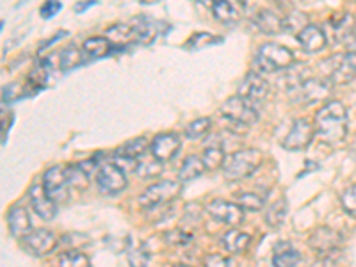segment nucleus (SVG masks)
<instances>
[{"label":"nucleus","mask_w":356,"mask_h":267,"mask_svg":"<svg viewBox=\"0 0 356 267\" xmlns=\"http://www.w3.org/2000/svg\"><path fill=\"white\" fill-rule=\"evenodd\" d=\"M205 267H235V266L234 262H232V259H227V257L214 253V255H209L205 259Z\"/></svg>","instance_id":"37998d69"},{"label":"nucleus","mask_w":356,"mask_h":267,"mask_svg":"<svg viewBox=\"0 0 356 267\" xmlns=\"http://www.w3.org/2000/svg\"><path fill=\"white\" fill-rule=\"evenodd\" d=\"M348 50H349V52L356 54V33H355V36H353L351 40L348 41Z\"/></svg>","instance_id":"49530a36"},{"label":"nucleus","mask_w":356,"mask_h":267,"mask_svg":"<svg viewBox=\"0 0 356 267\" xmlns=\"http://www.w3.org/2000/svg\"><path fill=\"white\" fill-rule=\"evenodd\" d=\"M308 25V18L305 13L298 11V9H292L291 13H289L287 17L284 18V27H285V33H292V34H298L303 31L305 27Z\"/></svg>","instance_id":"2f4dec72"},{"label":"nucleus","mask_w":356,"mask_h":267,"mask_svg":"<svg viewBox=\"0 0 356 267\" xmlns=\"http://www.w3.org/2000/svg\"><path fill=\"white\" fill-rule=\"evenodd\" d=\"M82 63V52L75 47H68V49L63 50L59 54V68L63 72H70V70L77 68L79 65Z\"/></svg>","instance_id":"f704fd0d"},{"label":"nucleus","mask_w":356,"mask_h":267,"mask_svg":"<svg viewBox=\"0 0 356 267\" xmlns=\"http://www.w3.org/2000/svg\"><path fill=\"white\" fill-rule=\"evenodd\" d=\"M237 203L243 207L244 211L257 212L260 211L266 203V196H260L257 193H243V195L237 196Z\"/></svg>","instance_id":"c9c22d12"},{"label":"nucleus","mask_w":356,"mask_h":267,"mask_svg":"<svg viewBox=\"0 0 356 267\" xmlns=\"http://www.w3.org/2000/svg\"><path fill=\"white\" fill-rule=\"evenodd\" d=\"M57 267H91V264H89L88 255L77 250H68L59 257Z\"/></svg>","instance_id":"473e14b6"},{"label":"nucleus","mask_w":356,"mask_h":267,"mask_svg":"<svg viewBox=\"0 0 356 267\" xmlns=\"http://www.w3.org/2000/svg\"><path fill=\"white\" fill-rule=\"evenodd\" d=\"M301 255L289 241H282L273 250V266L275 267H296L300 264Z\"/></svg>","instance_id":"412c9836"},{"label":"nucleus","mask_w":356,"mask_h":267,"mask_svg":"<svg viewBox=\"0 0 356 267\" xmlns=\"http://www.w3.org/2000/svg\"><path fill=\"white\" fill-rule=\"evenodd\" d=\"M221 116L234 125L232 132H235V129H246V127L255 125L259 122V111H257V107L251 102L239 97V95L230 97L222 104Z\"/></svg>","instance_id":"39448f33"},{"label":"nucleus","mask_w":356,"mask_h":267,"mask_svg":"<svg viewBox=\"0 0 356 267\" xmlns=\"http://www.w3.org/2000/svg\"><path fill=\"white\" fill-rule=\"evenodd\" d=\"M310 267H333V260L321 259L319 262H316V264H314V266H310Z\"/></svg>","instance_id":"a18cd8bd"},{"label":"nucleus","mask_w":356,"mask_h":267,"mask_svg":"<svg viewBox=\"0 0 356 267\" xmlns=\"http://www.w3.org/2000/svg\"><path fill=\"white\" fill-rule=\"evenodd\" d=\"M82 52L91 57V59H102V57H106L111 52V41L102 36L88 38L82 44Z\"/></svg>","instance_id":"a878e982"},{"label":"nucleus","mask_w":356,"mask_h":267,"mask_svg":"<svg viewBox=\"0 0 356 267\" xmlns=\"http://www.w3.org/2000/svg\"><path fill=\"white\" fill-rule=\"evenodd\" d=\"M296 57L292 50L280 43H264L255 56V68L260 73L284 72L294 66Z\"/></svg>","instance_id":"7ed1b4c3"},{"label":"nucleus","mask_w":356,"mask_h":267,"mask_svg":"<svg viewBox=\"0 0 356 267\" xmlns=\"http://www.w3.org/2000/svg\"><path fill=\"white\" fill-rule=\"evenodd\" d=\"M205 171L207 166L205 162H203V159L198 157V155H189V157L184 161L180 171H178V180H180V182H191V180L202 177Z\"/></svg>","instance_id":"5701e85b"},{"label":"nucleus","mask_w":356,"mask_h":267,"mask_svg":"<svg viewBox=\"0 0 356 267\" xmlns=\"http://www.w3.org/2000/svg\"><path fill=\"white\" fill-rule=\"evenodd\" d=\"M253 24L259 27L260 33L267 34V36H276V34H284V18L276 15L271 9H260L253 17Z\"/></svg>","instance_id":"a211bd4d"},{"label":"nucleus","mask_w":356,"mask_h":267,"mask_svg":"<svg viewBox=\"0 0 356 267\" xmlns=\"http://www.w3.org/2000/svg\"><path fill=\"white\" fill-rule=\"evenodd\" d=\"M25 250L31 251L36 257H44L52 253L57 246V237L54 232L44 230V228H38V230H31L25 237H22Z\"/></svg>","instance_id":"f8f14e48"},{"label":"nucleus","mask_w":356,"mask_h":267,"mask_svg":"<svg viewBox=\"0 0 356 267\" xmlns=\"http://www.w3.org/2000/svg\"><path fill=\"white\" fill-rule=\"evenodd\" d=\"M89 171L82 166V162L79 164H72V166H66V177H68V182L72 187H77L79 191H84L89 187Z\"/></svg>","instance_id":"c756f323"},{"label":"nucleus","mask_w":356,"mask_h":267,"mask_svg":"<svg viewBox=\"0 0 356 267\" xmlns=\"http://www.w3.org/2000/svg\"><path fill=\"white\" fill-rule=\"evenodd\" d=\"M161 0H141V4H157Z\"/></svg>","instance_id":"de8ad7c7"},{"label":"nucleus","mask_w":356,"mask_h":267,"mask_svg":"<svg viewBox=\"0 0 356 267\" xmlns=\"http://www.w3.org/2000/svg\"><path fill=\"white\" fill-rule=\"evenodd\" d=\"M333 82L326 79H305L300 84L289 88V97L298 106H312L328 100L332 95Z\"/></svg>","instance_id":"20e7f679"},{"label":"nucleus","mask_w":356,"mask_h":267,"mask_svg":"<svg viewBox=\"0 0 356 267\" xmlns=\"http://www.w3.org/2000/svg\"><path fill=\"white\" fill-rule=\"evenodd\" d=\"M237 95L243 97L244 100L251 102L253 106H257L259 102L269 97V84L260 77L259 73H248L244 81L241 82Z\"/></svg>","instance_id":"4468645a"},{"label":"nucleus","mask_w":356,"mask_h":267,"mask_svg":"<svg viewBox=\"0 0 356 267\" xmlns=\"http://www.w3.org/2000/svg\"><path fill=\"white\" fill-rule=\"evenodd\" d=\"M207 214L211 216L214 221L228 227H235L244 221V209L235 202H227V200H214L207 205Z\"/></svg>","instance_id":"9b49d317"},{"label":"nucleus","mask_w":356,"mask_h":267,"mask_svg":"<svg viewBox=\"0 0 356 267\" xmlns=\"http://www.w3.org/2000/svg\"><path fill=\"white\" fill-rule=\"evenodd\" d=\"M342 235L330 227H319L310 235V248L321 259L333 260L342 250Z\"/></svg>","instance_id":"0eeeda50"},{"label":"nucleus","mask_w":356,"mask_h":267,"mask_svg":"<svg viewBox=\"0 0 356 267\" xmlns=\"http://www.w3.org/2000/svg\"><path fill=\"white\" fill-rule=\"evenodd\" d=\"M168 243L173 244V246H186L193 241V235L186 234V232H180V230H175V232H168L166 235Z\"/></svg>","instance_id":"ea45409f"},{"label":"nucleus","mask_w":356,"mask_h":267,"mask_svg":"<svg viewBox=\"0 0 356 267\" xmlns=\"http://www.w3.org/2000/svg\"><path fill=\"white\" fill-rule=\"evenodd\" d=\"M8 225H9V232H11L15 237H25L29 232L33 230V222H31V218H29L27 211H25L24 207H20V205H15L9 209Z\"/></svg>","instance_id":"aec40b11"},{"label":"nucleus","mask_w":356,"mask_h":267,"mask_svg":"<svg viewBox=\"0 0 356 267\" xmlns=\"http://www.w3.org/2000/svg\"><path fill=\"white\" fill-rule=\"evenodd\" d=\"M162 164H164V162L155 161L154 168H150V164H146V162H143V164H139V166H138V173L141 175V178L159 177V175H161V171H162Z\"/></svg>","instance_id":"79ce46f5"},{"label":"nucleus","mask_w":356,"mask_h":267,"mask_svg":"<svg viewBox=\"0 0 356 267\" xmlns=\"http://www.w3.org/2000/svg\"><path fill=\"white\" fill-rule=\"evenodd\" d=\"M59 11H61V2H59V0H47V2L41 6L40 15H41V18L49 20V18L56 17Z\"/></svg>","instance_id":"a19ab883"},{"label":"nucleus","mask_w":356,"mask_h":267,"mask_svg":"<svg viewBox=\"0 0 356 267\" xmlns=\"http://www.w3.org/2000/svg\"><path fill=\"white\" fill-rule=\"evenodd\" d=\"M314 138H316V127H314V123L308 122L307 118H298L292 129L285 136L284 141H282V146L289 152L307 150L310 143L314 141Z\"/></svg>","instance_id":"6e6552de"},{"label":"nucleus","mask_w":356,"mask_h":267,"mask_svg":"<svg viewBox=\"0 0 356 267\" xmlns=\"http://www.w3.org/2000/svg\"><path fill=\"white\" fill-rule=\"evenodd\" d=\"M203 162L209 171H214L222 168L225 164V150H222V145H207L205 150H203Z\"/></svg>","instance_id":"7c9ffc66"},{"label":"nucleus","mask_w":356,"mask_h":267,"mask_svg":"<svg viewBox=\"0 0 356 267\" xmlns=\"http://www.w3.org/2000/svg\"><path fill=\"white\" fill-rule=\"evenodd\" d=\"M180 146H182V141H180V136H178V134H157L154 138V141L150 143L152 157L159 162H168L180 152Z\"/></svg>","instance_id":"ddd939ff"},{"label":"nucleus","mask_w":356,"mask_h":267,"mask_svg":"<svg viewBox=\"0 0 356 267\" xmlns=\"http://www.w3.org/2000/svg\"><path fill=\"white\" fill-rule=\"evenodd\" d=\"M70 182L66 177V168L52 166L43 175V189L50 200L56 203H65L70 198Z\"/></svg>","instance_id":"1a4fd4ad"},{"label":"nucleus","mask_w":356,"mask_h":267,"mask_svg":"<svg viewBox=\"0 0 356 267\" xmlns=\"http://www.w3.org/2000/svg\"><path fill=\"white\" fill-rule=\"evenodd\" d=\"M212 15L221 24H232L239 18L237 9L230 0H212Z\"/></svg>","instance_id":"c85d7f7f"},{"label":"nucleus","mask_w":356,"mask_h":267,"mask_svg":"<svg viewBox=\"0 0 356 267\" xmlns=\"http://www.w3.org/2000/svg\"><path fill=\"white\" fill-rule=\"evenodd\" d=\"M175 267H189V266H175Z\"/></svg>","instance_id":"8fccbe9b"},{"label":"nucleus","mask_w":356,"mask_h":267,"mask_svg":"<svg viewBox=\"0 0 356 267\" xmlns=\"http://www.w3.org/2000/svg\"><path fill=\"white\" fill-rule=\"evenodd\" d=\"M195 2H207V0H195Z\"/></svg>","instance_id":"09e8293b"},{"label":"nucleus","mask_w":356,"mask_h":267,"mask_svg":"<svg viewBox=\"0 0 356 267\" xmlns=\"http://www.w3.org/2000/svg\"><path fill=\"white\" fill-rule=\"evenodd\" d=\"M95 4H98V0H84V2H77L73 9H75V13H84L86 9H89Z\"/></svg>","instance_id":"c03bdc74"},{"label":"nucleus","mask_w":356,"mask_h":267,"mask_svg":"<svg viewBox=\"0 0 356 267\" xmlns=\"http://www.w3.org/2000/svg\"><path fill=\"white\" fill-rule=\"evenodd\" d=\"M150 148V143L146 138H136L130 139V141L123 143L120 148L116 150V157L122 159H132V161H138L139 157L146 154V150Z\"/></svg>","instance_id":"b1692460"},{"label":"nucleus","mask_w":356,"mask_h":267,"mask_svg":"<svg viewBox=\"0 0 356 267\" xmlns=\"http://www.w3.org/2000/svg\"><path fill=\"white\" fill-rule=\"evenodd\" d=\"M296 38H298V41H300L301 49L308 54L321 52V50L326 49V43H328V40H326V34H324L323 29L317 27V25H310V24H308L307 27H305L303 31H301V33L298 34Z\"/></svg>","instance_id":"f3484780"},{"label":"nucleus","mask_w":356,"mask_h":267,"mask_svg":"<svg viewBox=\"0 0 356 267\" xmlns=\"http://www.w3.org/2000/svg\"><path fill=\"white\" fill-rule=\"evenodd\" d=\"M340 203H342V209H344L351 218H356V184L355 186H349L348 189L342 193Z\"/></svg>","instance_id":"4c0bfd02"},{"label":"nucleus","mask_w":356,"mask_h":267,"mask_svg":"<svg viewBox=\"0 0 356 267\" xmlns=\"http://www.w3.org/2000/svg\"><path fill=\"white\" fill-rule=\"evenodd\" d=\"M107 40L111 41V44H122L125 47L127 43H132L136 41V36H134V29L130 24H116L113 27L107 29Z\"/></svg>","instance_id":"bb28decb"},{"label":"nucleus","mask_w":356,"mask_h":267,"mask_svg":"<svg viewBox=\"0 0 356 267\" xmlns=\"http://www.w3.org/2000/svg\"><path fill=\"white\" fill-rule=\"evenodd\" d=\"M221 243L227 251H230L234 255H241L250 248L251 237L241 230H228L227 234L222 235Z\"/></svg>","instance_id":"4be33fe9"},{"label":"nucleus","mask_w":356,"mask_h":267,"mask_svg":"<svg viewBox=\"0 0 356 267\" xmlns=\"http://www.w3.org/2000/svg\"><path fill=\"white\" fill-rule=\"evenodd\" d=\"M211 127H212L211 118H198V120L191 122L189 125L186 127V132L184 134H186L187 139H193V141H196V139L205 138L207 134L211 132Z\"/></svg>","instance_id":"72a5a7b5"},{"label":"nucleus","mask_w":356,"mask_h":267,"mask_svg":"<svg viewBox=\"0 0 356 267\" xmlns=\"http://www.w3.org/2000/svg\"><path fill=\"white\" fill-rule=\"evenodd\" d=\"M180 184L175 182V180H162V182L154 184L148 189L139 196V205L143 209H159L162 205H168L173 200H177L180 196Z\"/></svg>","instance_id":"423d86ee"},{"label":"nucleus","mask_w":356,"mask_h":267,"mask_svg":"<svg viewBox=\"0 0 356 267\" xmlns=\"http://www.w3.org/2000/svg\"><path fill=\"white\" fill-rule=\"evenodd\" d=\"M314 127L316 136L324 145H339L348 138V111L340 102H328L317 111Z\"/></svg>","instance_id":"f257e3e1"},{"label":"nucleus","mask_w":356,"mask_h":267,"mask_svg":"<svg viewBox=\"0 0 356 267\" xmlns=\"http://www.w3.org/2000/svg\"><path fill=\"white\" fill-rule=\"evenodd\" d=\"M264 155L257 148H244L228 155L222 164V175L227 180H243L251 177L262 166Z\"/></svg>","instance_id":"f03ea898"},{"label":"nucleus","mask_w":356,"mask_h":267,"mask_svg":"<svg viewBox=\"0 0 356 267\" xmlns=\"http://www.w3.org/2000/svg\"><path fill=\"white\" fill-rule=\"evenodd\" d=\"M130 25H132V29H134L136 43H141V44L152 43L155 38V34H157L154 22H152L150 18H146V17L134 18V22Z\"/></svg>","instance_id":"393cba45"},{"label":"nucleus","mask_w":356,"mask_h":267,"mask_svg":"<svg viewBox=\"0 0 356 267\" xmlns=\"http://www.w3.org/2000/svg\"><path fill=\"white\" fill-rule=\"evenodd\" d=\"M285 216H287V200L280 198L276 200V202H273L271 205L267 207V211H266L267 227L280 228L282 225H284Z\"/></svg>","instance_id":"cd10ccee"},{"label":"nucleus","mask_w":356,"mask_h":267,"mask_svg":"<svg viewBox=\"0 0 356 267\" xmlns=\"http://www.w3.org/2000/svg\"><path fill=\"white\" fill-rule=\"evenodd\" d=\"M335 65H333L332 73H330V81L333 84H348V82L356 79V54L348 52L342 56L335 57Z\"/></svg>","instance_id":"2eb2a0df"},{"label":"nucleus","mask_w":356,"mask_h":267,"mask_svg":"<svg viewBox=\"0 0 356 267\" xmlns=\"http://www.w3.org/2000/svg\"><path fill=\"white\" fill-rule=\"evenodd\" d=\"M330 25L333 29V36H335L337 43H346L355 36L356 33V22L353 15L349 13H340L337 17L330 20Z\"/></svg>","instance_id":"6ab92c4d"},{"label":"nucleus","mask_w":356,"mask_h":267,"mask_svg":"<svg viewBox=\"0 0 356 267\" xmlns=\"http://www.w3.org/2000/svg\"><path fill=\"white\" fill-rule=\"evenodd\" d=\"M97 184L104 195H120L127 187V175L118 164L107 162L97 171Z\"/></svg>","instance_id":"9d476101"},{"label":"nucleus","mask_w":356,"mask_h":267,"mask_svg":"<svg viewBox=\"0 0 356 267\" xmlns=\"http://www.w3.org/2000/svg\"><path fill=\"white\" fill-rule=\"evenodd\" d=\"M219 38H214L212 34L209 33H198L189 40V44L193 49H203L205 44H212V43H219Z\"/></svg>","instance_id":"58836bf2"},{"label":"nucleus","mask_w":356,"mask_h":267,"mask_svg":"<svg viewBox=\"0 0 356 267\" xmlns=\"http://www.w3.org/2000/svg\"><path fill=\"white\" fill-rule=\"evenodd\" d=\"M129 266L130 267H148L150 266V253L145 246L134 248L129 253Z\"/></svg>","instance_id":"e433bc0d"},{"label":"nucleus","mask_w":356,"mask_h":267,"mask_svg":"<svg viewBox=\"0 0 356 267\" xmlns=\"http://www.w3.org/2000/svg\"><path fill=\"white\" fill-rule=\"evenodd\" d=\"M29 198L33 203V209L43 221H52L57 214V203L49 198L43 186H33L29 191Z\"/></svg>","instance_id":"dca6fc26"}]
</instances>
